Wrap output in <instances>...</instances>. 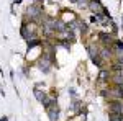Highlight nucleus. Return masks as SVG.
<instances>
[{
	"label": "nucleus",
	"mask_w": 123,
	"mask_h": 121,
	"mask_svg": "<svg viewBox=\"0 0 123 121\" xmlns=\"http://www.w3.org/2000/svg\"><path fill=\"white\" fill-rule=\"evenodd\" d=\"M110 115H117V116H123V105L120 102H112L108 105Z\"/></svg>",
	"instance_id": "nucleus-1"
},
{
	"label": "nucleus",
	"mask_w": 123,
	"mask_h": 121,
	"mask_svg": "<svg viewBox=\"0 0 123 121\" xmlns=\"http://www.w3.org/2000/svg\"><path fill=\"white\" fill-rule=\"evenodd\" d=\"M38 67L43 70V72H48L49 69H51V59L48 56H41L38 61Z\"/></svg>",
	"instance_id": "nucleus-2"
},
{
	"label": "nucleus",
	"mask_w": 123,
	"mask_h": 121,
	"mask_svg": "<svg viewBox=\"0 0 123 121\" xmlns=\"http://www.w3.org/2000/svg\"><path fill=\"white\" fill-rule=\"evenodd\" d=\"M48 115H49V120L51 121H57V118H59V108L54 103H53V106L48 108Z\"/></svg>",
	"instance_id": "nucleus-3"
},
{
	"label": "nucleus",
	"mask_w": 123,
	"mask_h": 121,
	"mask_svg": "<svg viewBox=\"0 0 123 121\" xmlns=\"http://www.w3.org/2000/svg\"><path fill=\"white\" fill-rule=\"evenodd\" d=\"M89 7H90V10H92V12H95V15H100V13H105V12H104V7L100 5V2H98V0H92Z\"/></svg>",
	"instance_id": "nucleus-4"
},
{
	"label": "nucleus",
	"mask_w": 123,
	"mask_h": 121,
	"mask_svg": "<svg viewBox=\"0 0 123 121\" xmlns=\"http://www.w3.org/2000/svg\"><path fill=\"white\" fill-rule=\"evenodd\" d=\"M89 54H90L92 62H94L95 65H100V56H98V52H97V51H94V46H89Z\"/></svg>",
	"instance_id": "nucleus-5"
},
{
	"label": "nucleus",
	"mask_w": 123,
	"mask_h": 121,
	"mask_svg": "<svg viewBox=\"0 0 123 121\" xmlns=\"http://www.w3.org/2000/svg\"><path fill=\"white\" fill-rule=\"evenodd\" d=\"M26 12H28V15H31V17H38L39 15V8L38 7H30Z\"/></svg>",
	"instance_id": "nucleus-6"
},
{
	"label": "nucleus",
	"mask_w": 123,
	"mask_h": 121,
	"mask_svg": "<svg viewBox=\"0 0 123 121\" xmlns=\"http://www.w3.org/2000/svg\"><path fill=\"white\" fill-rule=\"evenodd\" d=\"M115 82H117L118 85H122V84H123V75L117 74V75H115Z\"/></svg>",
	"instance_id": "nucleus-7"
},
{
	"label": "nucleus",
	"mask_w": 123,
	"mask_h": 121,
	"mask_svg": "<svg viewBox=\"0 0 123 121\" xmlns=\"http://www.w3.org/2000/svg\"><path fill=\"white\" fill-rule=\"evenodd\" d=\"M100 74H102V75H100V79L105 80V79H107V72H100Z\"/></svg>",
	"instance_id": "nucleus-8"
},
{
	"label": "nucleus",
	"mask_w": 123,
	"mask_h": 121,
	"mask_svg": "<svg viewBox=\"0 0 123 121\" xmlns=\"http://www.w3.org/2000/svg\"><path fill=\"white\" fill-rule=\"evenodd\" d=\"M77 2H79V3H85L87 0H77Z\"/></svg>",
	"instance_id": "nucleus-9"
},
{
	"label": "nucleus",
	"mask_w": 123,
	"mask_h": 121,
	"mask_svg": "<svg viewBox=\"0 0 123 121\" xmlns=\"http://www.w3.org/2000/svg\"><path fill=\"white\" fill-rule=\"evenodd\" d=\"M0 121H7V118H2V120H0Z\"/></svg>",
	"instance_id": "nucleus-10"
},
{
	"label": "nucleus",
	"mask_w": 123,
	"mask_h": 121,
	"mask_svg": "<svg viewBox=\"0 0 123 121\" xmlns=\"http://www.w3.org/2000/svg\"><path fill=\"white\" fill-rule=\"evenodd\" d=\"M71 2H77V0H71Z\"/></svg>",
	"instance_id": "nucleus-11"
},
{
	"label": "nucleus",
	"mask_w": 123,
	"mask_h": 121,
	"mask_svg": "<svg viewBox=\"0 0 123 121\" xmlns=\"http://www.w3.org/2000/svg\"><path fill=\"white\" fill-rule=\"evenodd\" d=\"M17 2H21V0H17Z\"/></svg>",
	"instance_id": "nucleus-12"
}]
</instances>
